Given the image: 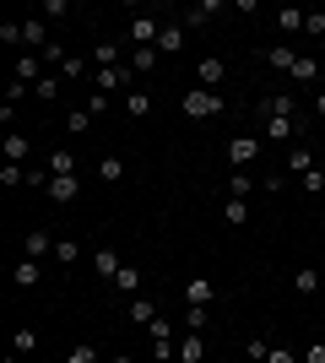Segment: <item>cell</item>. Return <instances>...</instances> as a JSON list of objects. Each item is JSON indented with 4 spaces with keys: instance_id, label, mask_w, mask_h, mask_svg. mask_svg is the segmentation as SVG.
I'll list each match as a JSON object with an SVG mask.
<instances>
[{
    "instance_id": "7",
    "label": "cell",
    "mask_w": 325,
    "mask_h": 363,
    "mask_svg": "<svg viewBox=\"0 0 325 363\" xmlns=\"http://www.w3.org/2000/svg\"><path fill=\"white\" fill-rule=\"evenodd\" d=\"M255 157H261V136H233L228 141V163L233 168H249Z\"/></svg>"
},
{
    "instance_id": "18",
    "label": "cell",
    "mask_w": 325,
    "mask_h": 363,
    "mask_svg": "<svg viewBox=\"0 0 325 363\" xmlns=\"http://www.w3.org/2000/svg\"><path fill=\"white\" fill-rule=\"evenodd\" d=\"M114 293H125V298H141V272H136V266H120V277H114Z\"/></svg>"
},
{
    "instance_id": "28",
    "label": "cell",
    "mask_w": 325,
    "mask_h": 363,
    "mask_svg": "<svg viewBox=\"0 0 325 363\" xmlns=\"http://www.w3.org/2000/svg\"><path fill=\"white\" fill-rule=\"evenodd\" d=\"M206 325H212V309H206V303H190L185 309V331H206Z\"/></svg>"
},
{
    "instance_id": "30",
    "label": "cell",
    "mask_w": 325,
    "mask_h": 363,
    "mask_svg": "<svg viewBox=\"0 0 325 363\" xmlns=\"http://www.w3.org/2000/svg\"><path fill=\"white\" fill-rule=\"evenodd\" d=\"M222 223H228V228H244L249 223V201H228V206H222Z\"/></svg>"
},
{
    "instance_id": "36",
    "label": "cell",
    "mask_w": 325,
    "mask_h": 363,
    "mask_svg": "<svg viewBox=\"0 0 325 363\" xmlns=\"http://www.w3.org/2000/svg\"><path fill=\"white\" fill-rule=\"evenodd\" d=\"M287 168H293L298 179H304V174H309V168H314V157H309V152H304V147H293V152H287Z\"/></svg>"
},
{
    "instance_id": "3",
    "label": "cell",
    "mask_w": 325,
    "mask_h": 363,
    "mask_svg": "<svg viewBox=\"0 0 325 363\" xmlns=\"http://www.w3.org/2000/svg\"><path fill=\"white\" fill-rule=\"evenodd\" d=\"M157 38H163V22H157V16H130V44L136 49H157Z\"/></svg>"
},
{
    "instance_id": "38",
    "label": "cell",
    "mask_w": 325,
    "mask_h": 363,
    "mask_svg": "<svg viewBox=\"0 0 325 363\" xmlns=\"http://www.w3.org/2000/svg\"><path fill=\"white\" fill-rule=\"evenodd\" d=\"M60 82H65V76H44V82H33V98H60Z\"/></svg>"
},
{
    "instance_id": "49",
    "label": "cell",
    "mask_w": 325,
    "mask_h": 363,
    "mask_svg": "<svg viewBox=\"0 0 325 363\" xmlns=\"http://www.w3.org/2000/svg\"><path fill=\"white\" fill-rule=\"evenodd\" d=\"M304 363H325V342H309V352H304Z\"/></svg>"
},
{
    "instance_id": "2",
    "label": "cell",
    "mask_w": 325,
    "mask_h": 363,
    "mask_svg": "<svg viewBox=\"0 0 325 363\" xmlns=\"http://www.w3.org/2000/svg\"><path fill=\"white\" fill-rule=\"evenodd\" d=\"M49 201H55V206H71V201L81 196V179L76 174H49V190H44Z\"/></svg>"
},
{
    "instance_id": "40",
    "label": "cell",
    "mask_w": 325,
    "mask_h": 363,
    "mask_svg": "<svg viewBox=\"0 0 325 363\" xmlns=\"http://www.w3.org/2000/svg\"><path fill=\"white\" fill-rule=\"evenodd\" d=\"M65 11H71V0H44V6H38V16H44V22H49V16H55V22H60Z\"/></svg>"
},
{
    "instance_id": "16",
    "label": "cell",
    "mask_w": 325,
    "mask_h": 363,
    "mask_svg": "<svg viewBox=\"0 0 325 363\" xmlns=\"http://www.w3.org/2000/svg\"><path fill=\"white\" fill-rule=\"evenodd\" d=\"M217 11H222V0H201V6H190V11H185V28H206Z\"/></svg>"
},
{
    "instance_id": "21",
    "label": "cell",
    "mask_w": 325,
    "mask_h": 363,
    "mask_svg": "<svg viewBox=\"0 0 325 363\" xmlns=\"http://www.w3.org/2000/svg\"><path fill=\"white\" fill-rule=\"evenodd\" d=\"M293 293H298V298H314V293H320V272H314V266L293 272Z\"/></svg>"
},
{
    "instance_id": "23",
    "label": "cell",
    "mask_w": 325,
    "mask_h": 363,
    "mask_svg": "<svg viewBox=\"0 0 325 363\" xmlns=\"http://www.w3.org/2000/svg\"><path fill=\"white\" fill-rule=\"evenodd\" d=\"M98 179H103V184H120L125 179V157H114V152L98 157Z\"/></svg>"
},
{
    "instance_id": "44",
    "label": "cell",
    "mask_w": 325,
    "mask_h": 363,
    "mask_svg": "<svg viewBox=\"0 0 325 363\" xmlns=\"http://www.w3.org/2000/svg\"><path fill=\"white\" fill-rule=\"evenodd\" d=\"M304 33H309V38H320V33H325V11H309V16H304Z\"/></svg>"
},
{
    "instance_id": "50",
    "label": "cell",
    "mask_w": 325,
    "mask_h": 363,
    "mask_svg": "<svg viewBox=\"0 0 325 363\" xmlns=\"http://www.w3.org/2000/svg\"><path fill=\"white\" fill-rule=\"evenodd\" d=\"M314 114H320V120H325V92H314Z\"/></svg>"
},
{
    "instance_id": "20",
    "label": "cell",
    "mask_w": 325,
    "mask_h": 363,
    "mask_svg": "<svg viewBox=\"0 0 325 363\" xmlns=\"http://www.w3.org/2000/svg\"><path fill=\"white\" fill-rule=\"evenodd\" d=\"M249 190H255L249 168H233V174H228V201H249Z\"/></svg>"
},
{
    "instance_id": "45",
    "label": "cell",
    "mask_w": 325,
    "mask_h": 363,
    "mask_svg": "<svg viewBox=\"0 0 325 363\" xmlns=\"http://www.w3.org/2000/svg\"><path fill=\"white\" fill-rule=\"evenodd\" d=\"M0 44H11V49L22 44V22H6V28H0Z\"/></svg>"
},
{
    "instance_id": "17",
    "label": "cell",
    "mask_w": 325,
    "mask_h": 363,
    "mask_svg": "<svg viewBox=\"0 0 325 363\" xmlns=\"http://www.w3.org/2000/svg\"><path fill=\"white\" fill-rule=\"evenodd\" d=\"M0 152H6V163H22V157H28V152H33V141H28V136H16V130H6V141H0Z\"/></svg>"
},
{
    "instance_id": "15",
    "label": "cell",
    "mask_w": 325,
    "mask_h": 363,
    "mask_svg": "<svg viewBox=\"0 0 325 363\" xmlns=\"http://www.w3.org/2000/svg\"><path fill=\"white\" fill-rule=\"evenodd\" d=\"M16 82H44V55H22V60H16Z\"/></svg>"
},
{
    "instance_id": "27",
    "label": "cell",
    "mask_w": 325,
    "mask_h": 363,
    "mask_svg": "<svg viewBox=\"0 0 325 363\" xmlns=\"http://www.w3.org/2000/svg\"><path fill=\"white\" fill-rule=\"evenodd\" d=\"M93 60H98V71H108V65H125V60H120V44H108V38H103V44H93Z\"/></svg>"
},
{
    "instance_id": "10",
    "label": "cell",
    "mask_w": 325,
    "mask_h": 363,
    "mask_svg": "<svg viewBox=\"0 0 325 363\" xmlns=\"http://www.w3.org/2000/svg\"><path fill=\"white\" fill-rule=\"evenodd\" d=\"M120 108L130 114V120H147V114H152V92H147V87L125 92V98H120Z\"/></svg>"
},
{
    "instance_id": "32",
    "label": "cell",
    "mask_w": 325,
    "mask_h": 363,
    "mask_svg": "<svg viewBox=\"0 0 325 363\" xmlns=\"http://www.w3.org/2000/svg\"><path fill=\"white\" fill-rule=\"evenodd\" d=\"M55 260H60V266H76V260H81V244L76 239H60V244H55Z\"/></svg>"
},
{
    "instance_id": "48",
    "label": "cell",
    "mask_w": 325,
    "mask_h": 363,
    "mask_svg": "<svg viewBox=\"0 0 325 363\" xmlns=\"http://www.w3.org/2000/svg\"><path fill=\"white\" fill-rule=\"evenodd\" d=\"M266 363H298V358H293L287 347H271V352H266Z\"/></svg>"
},
{
    "instance_id": "33",
    "label": "cell",
    "mask_w": 325,
    "mask_h": 363,
    "mask_svg": "<svg viewBox=\"0 0 325 363\" xmlns=\"http://www.w3.org/2000/svg\"><path fill=\"white\" fill-rule=\"evenodd\" d=\"M157 60H163L157 49H136V55H130V71H141V76H147V71H152Z\"/></svg>"
},
{
    "instance_id": "24",
    "label": "cell",
    "mask_w": 325,
    "mask_h": 363,
    "mask_svg": "<svg viewBox=\"0 0 325 363\" xmlns=\"http://www.w3.org/2000/svg\"><path fill=\"white\" fill-rule=\"evenodd\" d=\"M87 125H93V108L81 104V108H71V114H65V136H87Z\"/></svg>"
},
{
    "instance_id": "12",
    "label": "cell",
    "mask_w": 325,
    "mask_h": 363,
    "mask_svg": "<svg viewBox=\"0 0 325 363\" xmlns=\"http://www.w3.org/2000/svg\"><path fill=\"white\" fill-rule=\"evenodd\" d=\"M261 114H282V120H293V114H298V98H293V92H271V98L261 104Z\"/></svg>"
},
{
    "instance_id": "25",
    "label": "cell",
    "mask_w": 325,
    "mask_h": 363,
    "mask_svg": "<svg viewBox=\"0 0 325 363\" xmlns=\"http://www.w3.org/2000/svg\"><path fill=\"white\" fill-rule=\"evenodd\" d=\"M266 60H271V71H287V76H293L298 55H293V49H287V44H277V49H266Z\"/></svg>"
},
{
    "instance_id": "47",
    "label": "cell",
    "mask_w": 325,
    "mask_h": 363,
    "mask_svg": "<svg viewBox=\"0 0 325 363\" xmlns=\"http://www.w3.org/2000/svg\"><path fill=\"white\" fill-rule=\"evenodd\" d=\"M44 60H49V65H65L71 55H65V44H49V49H44Z\"/></svg>"
},
{
    "instance_id": "31",
    "label": "cell",
    "mask_w": 325,
    "mask_h": 363,
    "mask_svg": "<svg viewBox=\"0 0 325 363\" xmlns=\"http://www.w3.org/2000/svg\"><path fill=\"white\" fill-rule=\"evenodd\" d=\"M130 320H136V325H152V320H157V303L152 298H130Z\"/></svg>"
},
{
    "instance_id": "22",
    "label": "cell",
    "mask_w": 325,
    "mask_h": 363,
    "mask_svg": "<svg viewBox=\"0 0 325 363\" xmlns=\"http://www.w3.org/2000/svg\"><path fill=\"white\" fill-rule=\"evenodd\" d=\"M185 298H190V303H206V309H212L217 288H212V282H206V277H190V282H185Z\"/></svg>"
},
{
    "instance_id": "37",
    "label": "cell",
    "mask_w": 325,
    "mask_h": 363,
    "mask_svg": "<svg viewBox=\"0 0 325 363\" xmlns=\"http://www.w3.org/2000/svg\"><path fill=\"white\" fill-rule=\"evenodd\" d=\"M65 363H98V347L93 342H76V347L65 352Z\"/></svg>"
},
{
    "instance_id": "11",
    "label": "cell",
    "mask_w": 325,
    "mask_h": 363,
    "mask_svg": "<svg viewBox=\"0 0 325 363\" xmlns=\"http://www.w3.org/2000/svg\"><path fill=\"white\" fill-rule=\"evenodd\" d=\"M185 49V22H163V38H157V55H179Z\"/></svg>"
},
{
    "instance_id": "43",
    "label": "cell",
    "mask_w": 325,
    "mask_h": 363,
    "mask_svg": "<svg viewBox=\"0 0 325 363\" xmlns=\"http://www.w3.org/2000/svg\"><path fill=\"white\" fill-rule=\"evenodd\" d=\"M87 108H93V120H103L114 104H108V92H93V98H87Z\"/></svg>"
},
{
    "instance_id": "1",
    "label": "cell",
    "mask_w": 325,
    "mask_h": 363,
    "mask_svg": "<svg viewBox=\"0 0 325 363\" xmlns=\"http://www.w3.org/2000/svg\"><path fill=\"white\" fill-rule=\"evenodd\" d=\"M228 108V98L222 92H212V87H185V114L190 120H217Z\"/></svg>"
},
{
    "instance_id": "51",
    "label": "cell",
    "mask_w": 325,
    "mask_h": 363,
    "mask_svg": "<svg viewBox=\"0 0 325 363\" xmlns=\"http://www.w3.org/2000/svg\"><path fill=\"white\" fill-rule=\"evenodd\" d=\"M108 363H136V358H130V352H120V358H108Z\"/></svg>"
},
{
    "instance_id": "29",
    "label": "cell",
    "mask_w": 325,
    "mask_h": 363,
    "mask_svg": "<svg viewBox=\"0 0 325 363\" xmlns=\"http://www.w3.org/2000/svg\"><path fill=\"white\" fill-rule=\"evenodd\" d=\"M293 82H298V87H314V82H320V60H298L293 65Z\"/></svg>"
},
{
    "instance_id": "9",
    "label": "cell",
    "mask_w": 325,
    "mask_h": 363,
    "mask_svg": "<svg viewBox=\"0 0 325 363\" xmlns=\"http://www.w3.org/2000/svg\"><path fill=\"white\" fill-rule=\"evenodd\" d=\"M222 82H228V65H222V60H201V65H195V87H222Z\"/></svg>"
},
{
    "instance_id": "46",
    "label": "cell",
    "mask_w": 325,
    "mask_h": 363,
    "mask_svg": "<svg viewBox=\"0 0 325 363\" xmlns=\"http://www.w3.org/2000/svg\"><path fill=\"white\" fill-rule=\"evenodd\" d=\"M60 76H65V82H76V76H87V60H65V65H60Z\"/></svg>"
},
{
    "instance_id": "26",
    "label": "cell",
    "mask_w": 325,
    "mask_h": 363,
    "mask_svg": "<svg viewBox=\"0 0 325 363\" xmlns=\"http://www.w3.org/2000/svg\"><path fill=\"white\" fill-rule=\"evenodd\" d=\"M304 16H309V11H298V6H282V11H277V28H282V33H304Z\"/></svg>"
},
{
    "instance_id": "8",
    "label": "cell",
    "mask_w": 325,
    "mask_h": 363,
    "mask_svg": "<svg viewBox=\"0 0 325 363\" xmlns=\"http://www.w3.org/2000/svg\"><path fill=\"white\" fill-rule=\"evenodd\" d=\"M261 125H266V141H293L298 136V120H282V114H261Z\"/></svg>"
},
{
    "instance_id": "35",
    "label": "cell",
    "mask_w": 325,
    "mask_h": 363,
    "mask_svg": "<svg viewBox=\"0 0 325 363\" xmlns=\"http://www.w3.org/2000/svg\"><path fill=\"white\" fill-rule=\"evenodd\" d=\"M98 277H108V282L120 277V255L114 250H98Z\"/></svg>"
},
{
    "instance_id": "34",
    "label": "cell",
    "mask_w": 325,
    "mask_h": 363,
    "mask_svg": "<svg viewBox=\"0 0 325 363\" xmlns=\"http://www.w3.org/2000/svg\"><path fill=\"white\" fill-rule=\"evenodd\" d=\"M0 184H6V190L28 184V168H22V163H6V168H0Z\"/></svg>"
},
{
    "instance_id": "6",
    "label": "cell",
    "mask_w": 325,
    "mask_h": 363,
    "mask_svg": "<svg viewBox=\"0 0 325 363\" xmlns=\"http://www.w3.org/2000/svg\"><path fill=\"white\" fill-rule=\"evenodd\" d=\"M22 49H28V55H44L49 49V22L44 16H28V22H22Z\"/></svg>"
},
{
    "instance_id": "39",
    "label": "cell",
    "mask_w": 325,
    "mask_h": 363,
    "mask_svg": "<svg viewBox=\"0 0 325 363\" xmlns=\"http://www.w3.org/2000/svg\"><path fill=\"white\" fill-rule=\"evenodd\" d=\"M49 174H76V157H71V152H55V157H49Z\"/></svg>"
},
{
    "instance_id": "41",
    "label": "cell",
    "mask_w": 325,
    "mask_h": 363,
    "mask_svg": "<svg viewBox=\"0 0 325 363\" xmlns=\"http://www.w3.org/2000/svg\"><path fill=\"white\" fill-rule=\"evenodd\" d=\"M147 336H152V342H173V325H169V320H152V325H147Z\"/></svg>"
},
{
    "instance_id": "5",
    "label": "cell",
    "mask_w": 325,
    "mask_h": 363,
    "mask_svg": "<svg viewBox=\"0 0 325 363\" xmlns=\"http://www.w3.org/2000/svg\"><path fill=\"white\" fill-rule=\"evenodd\" d=\"M55 233H49V228H33L28 239H22V260H44V255H55Z\"/></svg>"
},
{
    "instance_id": "52",
    "label": "cell",
    "mask_w": 325,
    "mask_h": 363,
    "mask_svg": "<svg viewBox=\"0 0 325 363\" xmlns=\"http://www.w3.org/2000/svg\"><path fill=\"white\" fill-rule=\"evenodd\" d=\"M6 363H22V358H16V352H11V358H6Z\"/></svg>"
},
{
    "instance_id": "13",
    "label": "cell",
    "mask_w": 325,
    "mask_h": 363,
    "mask_svg": "<svg viewBox=\"0 0 325 363\" xmlns=\"http://www.w3.org/2000/svg\"><path fill=\"white\" fill-rule=\"evenodd\" d=\"M11 282H16V288H38V282H44V266H38V260H16Z\"/></svg>"
},
{
    "instance_id": "42",
    "label": "cell",
    "mask_w": 325,
    "mask_h": 363,
    "mask_svg": "<svg viewBox=\"0 0 325 363\" xmlns=\"http://www.w3.org/2000/svg\"><path fill=\"white\" fill-rule=\"evenodd\" d=\"M266 352H271V347H266L261 336H249V342H244V358H255V363H266Z\"/></svg>"
},
{
    "instance_id": "19",
    "label": "cell",
    "mask_w": 325,
    "mask_h": 363,
    "mask_svg": "<svg viewBox=\"0 0 325 363\" xmlns=\"http://www.w3.org/2000/svg\"><path fill=\"white\" fill-rule=\"evenodd\" d=\"M11 352H16V358L38 352V331H33V325H16V331H11Z\"/></svg>"
},
{
    "instance_id": "4",
    "label": "cell",
    "mask_w": 325,
    "mask_h": 363,
    "mask_svg": "<svg viewBox=\"0 0 325 363\" xmlns=\"http://www.w3.org/2000/svg\"><path fill=\"white\" fill-rule=\"evenodd\" d=\"M93 92H108V98H114V92H136V87H130V60L98 71V87H93Z\"/></svg>"
},
{
    "instance_id": "14",
    "label": "cell",
    "mask_w": 325,
    "mask_h": 363,
    "mask_svg": "<svg viewBox=\"0 0 325 363\" xmlns=\"http://www.w3.org/2000/svg\"><path fill=\"white\" fill-rule=\"evenodd\" d=\"M179 363H206V342H201V331H185V342H179Z\"/></svg>"
}]
</instances>
